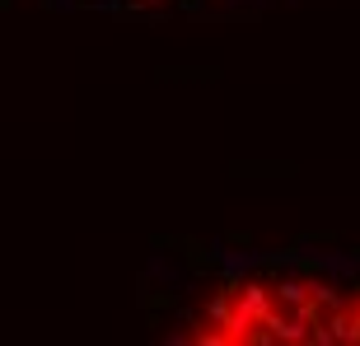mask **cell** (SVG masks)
<instances>
[{
    "label": "cell",
    "instance_id": "obj_1",
    "mask_svg": "<svg viewBox=\"0 0 360 346\" xmlns=\"http://www.w3.org/2000/svg\"><path fill=\"white\" fill-rule=\"evenodd\" d=\"M164 337L211 346H360V281L290 262L234 267L206 281Z\"/></svg>",
    "mask_w": 360,
    "mask_h": 346
},
{
    "label": "cell",
    "instance_id": "obj_2",
    "mask_svg": "<svg viewBox=\"0 0 360 346\" xmlns=\"http://www.w3.org/2000/svg\"><path fill=\"white\" fill-rule=\"evenodd\" d=\"M122 5H169V0H122Z\"/></svg>",
    "mask_w": 360,
    "mask_h": 346
}]
</instances>
